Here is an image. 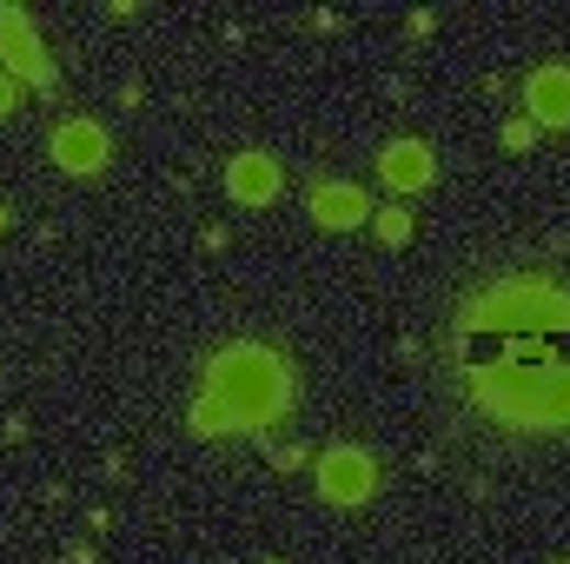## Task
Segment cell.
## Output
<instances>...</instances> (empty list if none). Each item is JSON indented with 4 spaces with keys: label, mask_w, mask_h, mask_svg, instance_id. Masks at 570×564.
Returning <instances> with one entry per match:
<instances>
[{
    "label": "cell",
    "mask_w": 570,
    "mask_h": 564,
    "mask_svg": "<svg viewBox=\"0 0 570 564\" xmlns=\"http://www.w3.org/2000/svg\"><path fill=\"white\" fill-rule=\"evenodd\" d=\"M451 358L484 419L511 432H570V286L511 273L451 319Z\"/></svg>",
    "instance_id": "obj_1"
},
{
    "label": "cell",
    "mask_w": 570,
    "mask_h": 564,
    "mask_svg": "<svg viewBox=\"0 0 570 564\" xmlns=\"http://www.w3.org/2000/svg\"><path fill=\"white\" fill-rule=\"evenodd\" d=\"M206 399L233 419V432H253V439H259L266 425H279V419L292 412L299 379H292V365H286L279 352L239 339V345H220V352L206 358Z\"/></svg>",
    "instance_id": "obj_2"
},
{
    "label": "cell",
    "mask_w": 570,
    "mask_h": 564,
    "mask_svg": "<svg viewBox=\"0 0 570 564\" xmlns=\"http://www.w3.org/2000/svg\"><path fill=\"white\" fill-rule=\"evenodd\" d=\"M312 485H318V505L351 511V505H365L378 491V458L365 445H325L312 458Z\"/></svg>",
    "instance_id": "obj_3"
},
{
    "label": "cell",
    "mask_w": 570,
    "mask_h": 564,
    "mask_svg": "<svg viewBox=\"0 0 570 564\" xmlns=\"http://www.w3.org/2000/svg\"><path fill=\"white\" fill-rule=\"evenodd\" d=\"M0 74L21 80V87H54V60H47L27 8H0Z\"/></svg>",
    "instance_id": "obj_4"
},
{
    "label": "cell",
    "mask_w": 570,
    "mask_h": 564,
    "mask_svg": "<svg viewBox=\"0 0 570 564\" xmlns=\"http://www.w3.org/2000/svg\"><path fill=\"white\" fill-rule=\"evenodd\" d=\"M47 153H54V166H60V173H74V179H93V173L113 159L107 126H100V120H60V126H54V140H47Z\"/></svg>",
    "instance_id": "obj_5"
},
{
    "label": "cell",
    "mask_w": 570,
    "mask_h": 564,
    "mask_svg": "<svg viewBox=\"0 0 570 564\" xmlns=\"http://www.w3.org/2000/svg\"><path fill=\"white\" fill-rule=\"evenodd\" d=\"M378 179H385L392 193H425L438 179V159H432L425 140H392V146H378Z\"/></svg>",
    "instance_id": "obj_6"
},
{
    "label": "cell",
    "mask_w": 570,
    "mask_h": 564,
    "mask_svg": "<svg viewBox=\"0 0 570 564\" xmlns=\"http://www.w3.org/2000/svg\"><path fill=\"white\" fill-rule=\"evenodd\" d=\"M279 186H286V173H279L272 153H233V159H226V193H233L239 207H272Z\"/></svg>",
    "instance_id": "obj_7"
},
{
    "label": "cell",
    "mask_w": 570,
    "mask_h": 564,
    "mask_svg": "<svg viewBox=\"0 0 570 564\" xmlns=\"http://www.w3.org/2000/svg\"><path fill=\"white\" fill-rule=\"evenodd\" d=\"M305 207H312V220H318L325 233H351V226H365V220H371V200L358 193L351 179H318Z\"/></svg>",
    "instance_id": "obj_8"
},
{
    "label": "cell",
    "mask_w": 570,
    "mask_h": 564,
    "mask_svg": "<svg viewBox=\"0 0 570 564\" xmlns=\"http://www.w3.org/2000/svg\"><path fill=\"white\" fill-rule=\"evenodd\" d=\"M524 107H530V126H570V67H530L524 80Z\"/></svg>",
    "instance_id": "obj_9"
},
{
    "label": "cell",
    "mask_w": 570,
    "mask_h": 564,
    "mask_svg": "<svg viewBox=\"0 0 570 564\" xmlns=\"http://www.w3.org/2000/svg\"><path fill=\"white\" fill-rule=\"evenodd\" d=\"M371 233H378V246H405L412 240V213L405 207H371Z\"/></svg>",
    "instance_id": "obj_10"
},
{
    "label": "cell",
    "mask_w": 570,
    "mask_h": 564,
    "mask_svg": "<svg viewBox=\"0 0 570 564\" xmlns=\"http://www.w3.org/2000/svg\"><path fill=\"white\" fill-rule=\"evenodd\" d=\"M186 432H193V439H226V432H233V419H226V412H220V406L200 392V406L186 412Z\"/></svg>",
    "instance_id": "obj_11"
},
{
    "label": "cell",
    "mask_w": 570,
    "mask_h": 564,
    "mask_svg": "<svg viewBox=\"0 0 570 564\" xmlns=\"http://www.w3.org/2000/svg\"><path fill=\"white\" fill-rule=\"evenodd\" d=\"M530 140H537V126H530V113H524V120H504V146H511V153H524Z\"/></svg>",
    "instance_id": "obj_12"
},
{
    "label": "cell",
    "mask_w": 570,
    "mask_h": 564,
    "mask_svg": "<svg viewBox=\"0 0 570 564\" xmlns=\"http://www.w3.org/2000/svg\"><path fill=\"white\" fill-rule=\"evenodd\" d=\"M21 107V80H8V74H0V120H8Z\"/></svg>",
    "instance_id": "obj_13"
},
{
    "label": "cell",
    "mask_w": 570,
    "mask_h": 564,
    "mask_svg": "<svg viewBox=\"0 0 570 564\" xmlns=\"http://www.w3.org/2000/svg\"><path fill=\"white\" fill-rule=\"evenodd\" d=\"M272 465H279V472H292V465H305V452H299V445H279V452H272Z\"/></svg>",
    "instance_id": "obj_14"
},
{
    "label": "cell",
    "mask_w": 570,
    "mask_h": 564,
    "mask_svg": "<svg viewBox=\"0 0 570 564\" xmlns=\"http://www.w3.org/2000/svg\"><path fill=\"white\" fill-rule=\"evenodd\" d=\"M67 564H93V544H67Z\"/></svg>",
    "instance_id": "obj_15"
},
{
    "label": "cell",
    "mask_w": 570,
    "mask_h": 564,
    "mask_svg": "<svg viewBox=\"0 0 570 564\" xmlns=\"http://www.w3.org/2000/svg\"><path fill=\"white\" fill-rule=\"evenodd\" d=\"M8 226H14V213H8V207H0V233H8Z\"/></svg>",
    "instance_id": "obj_16"
},
{
    "label": "cell",
    "mask_w": 570,
    "mask_h": 564,
    "mask_svg": "<svg viewBox=\"0 0 570 564\" xmlns=\"http://www.w3.org/2000/svg\"><path fill=\"white\" fill-rule=\"evenodd\" d=\"M259 564H286V557H259Z\"/></svg>",
    "instance_id": "obj_17"
}]
</instances>
